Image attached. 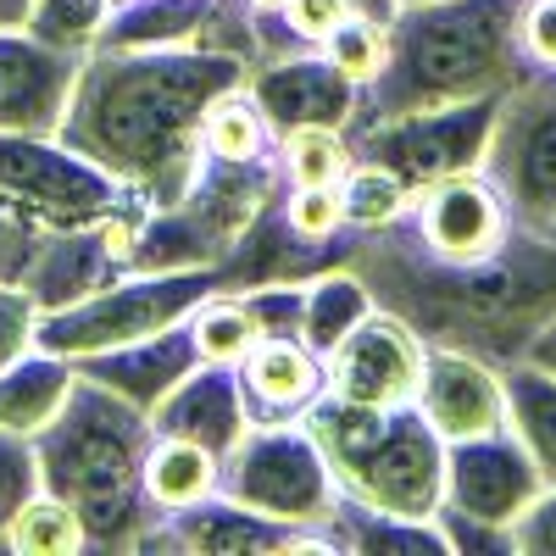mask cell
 I'll list each match as a JSON object with an SVG mask.
<instances>
[{"instance_id":"8992f818","label":"cell","mask_w":556,"mask_h":556,"mask_svg":"<svg viewBox=\"0 0 556 556\" xmlns=\"http://www.w3.org/2000/svg\"><path fill=\"white\" fill-rule=\"evenodd\" d=\"M212 290H223L217 267L123 273L106 290L84 295L62 312H45L39 317V351H56V356L78 362V356H96V351H112V345H128V340L162 334V329H173V323H190V312Z\"/></svg>"},{"instance_id":"8fae6325","label":"cell","mask_w":556,"mask_h":556,"mask_svg":"<svg viewBox=\"0 0 556 556\" xmlns=\"http://www.w3.org/2000/svg\"><path fill=\"white\" fill-rule=\"evenodd\" d=\"M424 362H429V340L390 306H374L323 356V367H329V395H340L351 406H374V412L417 406Z\"/></svg>"},{"instance_id":"f35d334b","label":"cell","mask_w":556,"mask_h":556,"mask_svg":"<svg viewBox=\"0 0 556 556\" xmlns=\"http://www.w3.org/2000/svg\"><path fill=\"white\" fill-rule=\"evenodd\" d=\"M451 556H495V551H518V534L513 523H484V518H468V513H456V506H440L434 513Z\"/></svg>"},{"instance_id":"4fadbf2b","label":"cell","mask_w":556,"mask_h":556,"mask_svg":"<svg viewBox=\"0 0 556 556\" xmlns=\"http://www.w3.org/2000/svg\"><path fill=\"white\" fill-rule=\"evenodd\" d=\"M540 490L545 479L513 429L445 445V506H456V513L484 523H518Z\"/></svg>"},{"instance_id":"bcb514c9","label":"cell","mask_w":556,"mask_h":556,"mask_svg":"<svg viewBox=\"0 0 556 556\" xmlns=\"http://www.w3.org/2000/svg\"><path fill=\"white\" fill-rule=\"evenodd\" d=\"M356 12H367V17H379V23H390L395 17V0H351Z\"/></svg>"},{"instance_id":"d6a6232c","label":"cell","mask_w":556,"mask_h":556,"mask_svg":"<svg viewBox=\"0 0 556 556\" xmlns=\"http://www.w3.org/2000/svg\"><path fill=\"white\" fill-rule=\"evenodd\" d=\"M323 56H329L351 84H356V96L367 84H374L384 67H390V23H379V17H367V12H351L329 39L317 45Z\"/></svg>"},{"instance_id":"f1b7e54d","label":"cell","mask_w":556,"mask_h":556,"mask_svg":"<svg viewBox=\"0 0 556 556\" xmlns=\"http://www.w3.org/2000/svg\"><path fill=\"white\" fill-rule=\"evenodd\" d=\"M7 551H17V556H78V551H89V534H84V518L62 495L34 490L7 523Z\"/></svg>"},{"instance_id":"44dd1931","label":"cell","mask_w":556,"mask_h":556,"mask_svg":"<svg viewBox=\"0 0 556 556\" xmlns=\"http://www.w3.org/2000/svg\"><path fill=\"white\" fill-rule=\"evenodd\" d=\"M151 429L173 434V440H195L212 456H228L245 434H251V412L240 395L235 367H212L201 362L190 379H184L156 412H151Z\"/></svg>"},{"instance_id":"e575fe53","label":"cell","mask_w":556,"mask_h":556,"mask_svg":"<svg viewBox=\"0 0 556 556\" xmlns=\"http://www.w3.org/2000/svg\"><path fill=\"white\" fill-rule=\"evenodd\" d=\"M285 217L301 240L312 245H340L345 228V201H340V184H290L285 190Z\"/></svg>"},{"instance_id":"d6986e66","label":"cell","mask_w":556,"mask_h":556,"mask_svg":"<svg viewBox=\"0 0 556 556\" xmlns=\"http://www.w3.org/2000/svg\"><path fill=\"white\" fill-rule=\"evenodd\" d=\"M235 379L251 424H301L329 395V367L306 340H256L240 356Z\"/></svg>"},{"instance_id":"c3c4849f","label":"cell","mask_w":556,"mask_h":556,"mask_svg":"<svg viewBox=\"0 0 556 556\" xmlns=\"http://www.w3.org/2000/svg\"><path fill=\"white\" fill-rule=\"evenodd\" d=\"M401 7H424V0H395V12H401Z\"/></svg>"},{"instance_id":"5b68a950","label":"cell","mask_w":556,"mask_h":556,"mask_svg":"<svg viewBox=\"0 0 556 556\" xmlns=\"http://www.w3.org/2000/svg\"><path fill=\"white\" fill-rule=\"evenodd\" d=\"M306 429L329 456L340 495H356L395 518H434L445 506V440L417 406L374 412L323 395L306 412Z\"/></svg>"},{"instance_id":"1f68e13d","label":"cell","mask_w":556,"mask_h":556,"mask_svg":"<svg viewBox=\"0 0 556 556\" xmlns=\"http://www.w3.org/2000/svg\"><path fill=\"white\" fill-rule=\"evenodd\" d=\"M190 334H195V351L201 362L212 367H240V356L256 345V323L245 312V301L235 290H212L195 312H190Z\"/></svg>"},{"instance_id":"9c48e42d","label":"cell","mask_w":556,"mask_h":556,"mask_svg":"<svg viewBox=\"0 0 556 556\" xmlns=\"http://www.w3.org/2000/svg\"><path fill=\"white\" fill-rule=\"evenodd\" d=\"M495 112H501V96L429 106V112H401V117H384V123L351 128V146H356L362 162L390 167L417 195V190H429V184H440V178L484 167Z\"/></svg>"},{"instance_id":"836d02e7","label":"cell","mask_w":556,"mask_h":556,"mask_svg":"<svg viewBox=\"0 0 556 556\" xmlns=\"http://www.w3.org/2000/svg\"><path fill=\"white\" fill-rule=\"evenodd\" d=\"M106 0H34V17H28V34L56 45V51H73V56H89L101 39V23H106Z\"/></svg>"},{"instance_id":"ffe728a7","label":"cell","mask_w":556,"mask_h":556,"mask_svg":"<svg viewBox=\"0 0 556 556\" xmlns=\"http://www.w3.org/2000/svg\"><path fill=\"white\" fill-rule=\"evenodd\" d=\"M285 190H290V178H285V167H278V151L262 156V162H212V156H201L184 206L206 223V235L228 256V245H235Z\"/></svg>"},{"instance_id":"cb8c5ba5","label":"cell","mask_w":556,"mask_h":556,"mask_svg":"<svg viewBox=\"0 0 556 556\" xmlns=\"http://www.w3.org/2000/svg\"><path fill=\"white\" fill-rule=\"evenodd\" d=\"M73 379H78V367L56 351H28L23 362H12L0 374V429L34 440L67 406Z\"/></svg>"},{"instance_id":"7402d4cb","label":"cell","mask_w":556,"mask_h":556,"mask_svg":"<svg viewBox=\"0 0 556 556\" xmlns=\"http://www.w3.org/2000/svg\"><path fill=\"white\" fill-rule=\"evenodd\" d=\"M112 278H123V267L112 262L101 228H67V235H45L39 240L23 285L39 301V312H62V306L84 301V295L106 290Z\"/></svg>"},{"instance_id":"7bdbcfd3","label":"cell","mask_w":556,"mask_h":556,"mask_svg":"<svg viewBox=\"0 0 556 556\" xmlns=\"http://www.w3.org/2000/svg\"><path fill=\"white\" fill-rule=\"evenodd\" d=\"M513 534H518L523 556H556V484H545L534 495V506L513 523Z\"/></svg>"},{"instance_id":"8d00e7d4","label":"cell","mask_w":556,"mask_h":556,"mask_svg":"<svg viewBox=\"0 0 556 556\" xmlns=\"http://www.w3.org/2000/svg\"><path fill=\"white\" fill-rule=\"evenodd\" d=\"M39 490V462H34V440L0 429V551H7V523L12 513Z\"/></svg>"},{"instance_id":"ba28073f","label":"cell","mask_w":556,"mask_h":556,"mask_svg":"<svg viewBox=\"0 0 556 556\" xmlns=\"http://www.w3.org/2000/svg\"><path fill=\"white\" fill-rule=\"evenodd\" d=\"M0 195H12L45 235L101 228L139 201L123 178L78 156L62 134H0Z\"/></svg>"},{"instance_id":"7c38bea8","label":"cell","mask_w":556,"mask_h":556,"mask_svg":"<svg viewBox=\"0 0 556 556\" xmlns=\"http://www.w3.org/2000/svg\"><path fill=\"white\" fill-rule=\"evenodd\" d=\"M406 228L417 235V245L445 262H479L513 240L518 217L506 206V195L495 190V178L479 167V173H456V178H440L429 190H417Z\"/></svg>"},{"instance_id":"f546056e","label":"cell","mask_w":556,"mask_h":556,"mask_svg":"<svg viewBox=\"0 0 556 556\" xmlns=\"http://www.w3.org/2000/svg\"><path fill=\"white\" fill-rule=\"evenodd\" d=\"M356 162L351 128L340 123H301L290 134H278V167L290 184H340Z\"/></svg>"},{"instance_id":"277c9868","label":"cell","mask_w":556,"mask_h":556,"mask_svg":"<svg viewBox=\"0 0 556 556\" xmlns=\"http://www.w3.org/2000/svg\"><path fill=\"white\" fill-rule=\"evenodd\" d=\"M151 412L128 406L96 379H73L67 406L34 434L39 490L62 495L84 518L89 551H146L156 506L146 495Z\"/></svg>"},{"instance_id":"9a60e30c","label":"cell","mask_w":556,"mask_h":556,"mask_svg":"<svg viewBox=\"0 0 556 556\" xmlns=\"http://www.w3.org/2000/svg\"><path fill=\"white\" fill-rule=\"evenodd\" d=\"M417 412L429 417V429L445 445L506 429L501 362H490L479 351H462V345H429L424 384H417Z\"/></svg>"},{"instance_id":"6da1fadb","label":"cell","mask_w":556,"mask_h":556,"mask_svg":"<svg viewBox=\"0 0 556 556\" xmlns=\"http://www.w3.org/2000/svg\"><path fill=\"white\" fill-rule=\"evenodd\" d=\"M251 62L162 45V51H89L62 112V139L123 178L146 206H178L201 167V128L223 89L245 84Z\"/></svg>"},{"instance_id":"30bf717a","label":"cell","mask_w":556,"mask_h":556,"mask_svg":"<svg viewBox=\"0 0 556 556\" xmlns=\"http://www.w3.org/2000/svg\"><path fill=\"white\" fill-rule=\"evenodd\" d=\"M484 173L506 195L513 217L523 228L551 235L556 228V78L551 73H523L501 96Z\"/></svg>"},{"instance_id":"681fc988","label":"cell","mask_w":556,"mask_h":556,"mask_svg":"<svg viewBox=\"0 0 556 556\" xmlns=\"http://www.w3.org/2000/svg\"><path fill=\"white\" fill-rule=\"evenodd\" d=\"M106 7H112V12H117V7H134V0H106Z\"/></svg>"},{"instance_id":"ee69618b","label":"cell","mask_w":556,"mask_h":556,"mask_svg":"<svg viewBox=\"0 0 556 556\" xmlns=\"http://www.w3.org/2000/svg\"><path fill=\"white\" fill-rule=\"evenodd\" d=\"M523 356H529L534 367H545V374H556V317H551L545 329L529 340V351H523Z\"/></svg>"},{"instance_id":"d4e9b609","label":"cell","mask_w":556,"mask_h":556,"mask_svg":"<svg viewBox=\"0 0 556 556\" xmlns=\"http://www.w3.org/2000/svg\"><path fill=\"white\" fill-rule=\"evenodd\" d=\"M501 384H506V429L523 440L540 479L556 484V374L518 356L501 362Z\"/></svg>"},{"instance_id":"60d3db41","label":"cell","mask_w":556,"mask_h":556,"mask_svg":"<svg viewBox=\"0 0 556 556\" xmlns=\"http://www.w3.org/2000/svg\"><path fill=\"white\" fill-rule=\"evenodd\" d=\"M518 45H523V67L556 78V0H523L518 12Z\"/></svg>"},{"instance_id":"484cf974","label":"cell","mask_w":556,"mask_h":556,"mask_svg":"<svg viewBox=\"0 0 556 556\" xmlns=\"http://www.w3.org/2000/svg\"><path fill=\"white\" fill-rule=\"evenodd\" d=\"M217 484H223V456H212V451L195 445V440H173V434H156V440H151V456H146V495H151V506H156V518L212 501Z\"/></svg>"},{"instance_id":"f907efd6","label":"cell","mask_w":556,"mask_h":556,"mask_svg":"<svg viewBox=\"0 0 556 556\" xmlns=\"http://www.w3.org/2000/svg\"><path fill=\"white\" fill-rule=\"evenodd\" d=\"M551 240H556V228H551Z\"/></svg>"},{"instance_id":"e0dca14e","label":"cell","mask_w":556,"mask_h":556,"mask_svg":"<svg viewBox=\"0 0 556 556\" xmlns=\"http://www.w3.org/2000/svg\"><path fill=\"white\" fill-rule=\"evenodd\" d=\"M256 106L267 112L273 134H290L301 123H340L351 128L356 117V84L317 51V45H306V51H290V56H273V62H256L245 73Z\"/></svg>"},{"instance_id":"7a4b0ae2","label":"cell","mask_w":556,"mask_h":556,"mask_svg":"<svg viewBox=\"0 0 556 556\" xmlns=\"http://www.w3.org/2000/svg\"><path fill=\"white\" fill-rule=\"evenodd\" d=\"M351 267L379 306L401 312L429 345H462L490 362H518L556 317V240L513 228V240L479 262H445L401 223L362 235Z\"/></svg>"},{"instance_id":"ab89813d","label":"cell","mask_w":556,"mask_h":556,"mask_svg":"<svg viewBox=\"0 0 556 556\" xmlns=\"http://www.w3.org/2000/svg\"><path fill=\"white\" fill-rule=\"evenodd\" d=\"M39 240H45V228L12 195H0V285H23Z\"/></svg>"},{"instance_id":"2e32d148","label":"cell","mask_w":556,"mask_h":556,"mask_svg":"<svg viewBox=\"0 0 556 556\" xmlns=\"http://www.w3.org/2000/svg\"><path fill=\"white\" fill-rule=\"evenodd\" d=\"M84 56L56 51L28 28H0V134H56Z\"/></svg>"},{"instance_id":"52a82bcc","label":"cell","mask_w":556,"mask_h":556,"mask_svg":"<svg viewBox=\"0 0 556 556\" xmlns=\"http://www.w3.org/2000/svg\"><path fill=\"white\" fill-rule=\"evenodd\" d=\"M217 490L290 529H323V518L340 501L329 456L312 440L306 417L301 424H251V434L223 456Z\"/></svg>"},{"instance_id":"7dc6e473","label":"cell","mask_w":556,"mask_h":556,"mask_svg":"<svg viewBox=\"0 0 556 556\" xmlns=\"http://www.w3.org/2000/svg\"><path fill=\"white\" fill-rule=\"evenodd\" d=\"M245 7H251L256 17H278V12H285V7H290V0H245Z\"/></svg>"},{"instance_id":"74e56055","label":"cell","mask_w":556,"mask_h":556,"mask_svg":"<svg viewBox=\"0 0 556 556\" xmlns=\"http://www.w3.org/2000/svg\"><path fill=\"white\" fill-rule=\"evenodd\" d=\"M39 317L45 312L28 295V285H0V374L28 351H39Z\"/></svg>"},{"instance_id":"4316f807","label":"cell","mask_w":556,"mask_h":556,"mask_svg":"<svg viewBox=\"0 0 556 556\" xmlns=\"http://www.w3.org/2000/svg\"><path fill=\"white\" fill-rule=\"evenodd\" d=\"M374 306H379V301H374V290H367V278H362L351 262H340V267H329V273L306 278V334H301V340H306L317 356H329Z\"/></svg>"},{"instance_id":"ac0fdd59","label":"cell","mask_w":556,"mask_h":556,"mask_svg":"<svg viewBox=\"0 0 556 556\" xmlns=\"http://www.w3.org/2000/svg\"><path fill=\"white\" fill-rule=\"evenodd\" d=\"M73 367L84 379L106 384L112 395H123L128 406L156 412L201 367V351H195L190 323H173V329H162V334L128 340V345H112V351H96V356H78Z\"/></svg>"},{"instance_id":"f6af8a7d","label":"cell","mask_w":556,"mask_h":556,"mask_svg":"<svg viewBox=\"0 0 556 556\" xmlns=\"http://www.w3.org/2000/svg\"><path fill=\"white\" fill-rule=\"evenodd\" d=\"M34 0H0V28H28Z\"/></svg>"},{"instance_id":"603a6c76","label":"cell","mask_w":556,"mask_h":556,"mask_svg":"<svg viewBox=\"0 0 556 556\" xmlns=\"http://www.w3.org/2000/svg\"><path fill=\"white\" fill-rule=\"evenodd\" d=\"M317 534L329 540V551H351V556H451L434 518H395L356 495H340Z\"/></svg>"},{"instance_id":"b9f144b4","label":"cell","mask_w":556,"mask_h":556,"mask_svg":"<svg viewBox=\"0 0 556 556\" xmlns=\"http://www.w3.org/2000/svg\"><path fill=\"white\" fill-rule=\"evenodd\" d=\"M351 12H356L351 0H290V7L278 12V23H285V34L295 45H323Z\"/></svg>"},{"instance_id":"4dcf8cb0","label":"cell","mask_w":556,"mask_h":556,"mask_svg":"<svg viewBox=\"0 0 556 556\" xmlns=\"http://www.w3.org/2000/svg\"><path fill=\"white\" fill-rule=\"evenodd\" d=\"M340 201H345V228L351 235H374V228H390L412 212V190L379 162H351V173L340 178Z\"/></svg>"},{"instance_id":"5bb4252c","label":"cell","mask_w":556,"mask_h":556,"mask_svg":"<svg viewBox=\"0 0 556 556\" xmlns=\"http://www.w3.org/2000/svg\"><path fill=\"white\" fill-rule=\"evenodd\" d=\"M146 551H184V556H278V551H329L317 529H290L278 518H262L235 495H212L201 506L156 518L146 534Z\"/></svg>"},{"instance_id":"d590c367","label":"cell","mask_w":556,"mask_h":556,"mask_svg":"<svg viewBox=\"0 0 556 556\" xmlns=\"http://www.w3.org/2000/svg\"><path fill=\"white\" fill-rule=\"evenodd\" d=\"M256 323V340H301L306 334V285H251L235 290Z\"/></svg>"},{"instance_id":"3957f363","label":"cell","mask_w":556,"mask_h":556,"mask_svg":"<svg viewBox=\"0 0 556 556\" xmlns=\"http://www.w3.org/2000/svg\"><path fill=\"white\" fill-rule=\"evenodd\" d=\"M523 0H424L390 17V67L356 96L362 123L401 112L456 106L479 96H506L529 67L518 45Z\"/></svg>"},{"instance_id":"83f0119b","label":"cell","mask_w":556,"mask_h":556,"mask_svg":"<svg viewBox=\"0 0 556 556\" xmlns=\"http://www.w3.org/2000/svg\"><path fill=\"white\" fill-rule=\"evenodd\" d=\"M278 151V134L267 123V112L256 106L251 84H235L223 89L206 112V128H201V156L212 162H262Z\"/></svg>"}]
</instances>
